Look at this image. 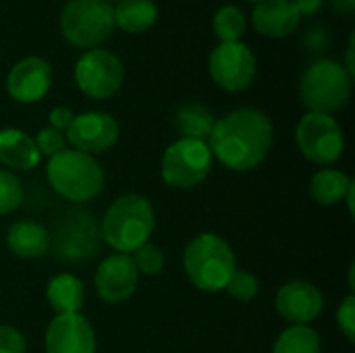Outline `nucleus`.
Here are the masks:
<instances>
[{
  "instance_id": "nucleus-1",
  "label": "nucleus",
  "mask_w": 355,
  "mask_h": 353,
  "mask_svg": "<svg viewBox=\"0 0 355 353\" xmlns=\"http://www.w3.org/2000/svg\"><path fill=\"white\" fill-rule=\"evenodd\" d=\"M208 146L227 169L245 173L260 166L272 146V123L254 106L231 110L227 117L216 121Z\"/></svg>"
},
{
  "instance_id": "nucleus-2",
  "label": "nucleus",
  "mask_w": 355,
  "mask_h": 353,
  "mask_svg": "<svg viewBox=\"0 0 355 353\" xmlns=\"http://www.w3.org/2000/svg\"><path fill=\"white\" fill-rule=\"evenodd\" d=\"M183 268L191 285L200 291H223L237 270V260L231 246L216 233H200L183 252Z\"/></svg>"
},
{
  "instance_id": "nucleus-3",
  "label": "nucleus",
  "mask_w": 355,
  "mask_h": 353,
  "mask_svg": "<svg viewBox=\"0 0 355 353\" xmlns=\"http://www.w3.org/2000/svg\"><path fill=\"white\" fill-rule=\"evenodd\" d=\"M156 216L152 204L144 196H121L110 204L102 218V237L119 254H133L148 243L154 233Z\"/></svg>"
},
{
  "instance_id": "nucleus-4",
  "label": "nucleus",
  "mask_w": 355,
  "mask_h": 353,
  "mask_svg": "<svg viewBox=\"0 0 355 353\" xmlns=\"http://www.w3.org/2000/svg\"><path fill=\"white\" fill-rule=\"evenodd\" d=\"M46 175L52 189L71 202H89L104 189V169L100 162L73 148L52 156Z\"/></svg>"
},
{
  "instance_id": "nucleus-5",
  "label": "nucleus",
  "mask_w": 355,
  "mask_h": 353,
  "mask_svg": "<svg viewBox=\"0 0 355 353\" xmlns=\"http://www.w3.org/2000/svg\"><path fill=\"white\" fill-rule=\"evenodd\" d=\"M58 27L71 46L100 48L114 31V6L108 0H69L60 10Z\"/></svg>"
},
{
  "instance_id": "nucleus-6",
  "label": "nucleus",
  "mask_w": 355,
  "mask_h": 353,
  "mask_svg": "<svg viewBox=\"0 0 355 353\" xmlns=\"http://www.w3.org/2000/svg\"><path fill=\"white\" fill-rule=\"evenodd\" d=\"M352 94V77L333 58L314 60L302 75L300 96L310 112L331 114L343 108Z\"/></svg>"
},
{
  "instance_id": "nucleus-7",
  "label": "nucleus",
  "mask_w": 355,
  "mask_h": 353,
  "mask_svg": "<svg viewBox=\"0 0 355 353\" xmlns=\"http://www.w3.org/2000/svg\"><path fill=\"white\" fill-rule=\"evenodd\" d=\"M212 152L206 141L177 139L162 156V179L177 189L200 185L212 171Z\"/></svg>"
},
{
  "instance_id": "nucleus-8",
  "label": "nucleus",
  "mask_w": 355,
  "mask_h": 353,
  "mask_svg": "<svg viewBox=\"0 0 355 353\" xmlns=\"http://www.w3.org/2000/svg\"><path fill=\"white\" fill-rule=\"evenodd\" d=\"M125 69L121 58L104 48L85 50L75 64L77 87L94 100L112 98L121 89Z\"/></svg>"
},
{
  "instance_id": "nucleus-9",
  "label": "nucleus",
  "mask_w": 355,
  "mask_h": 353,
  "mask_svg": "<svg viewBox=\"0 0 355 353\" xmlns=\"http://www.w3.org/2000/svg\"><path fill=\"white\" fill-rule=\"evenodd\" d=\"M295 139L302 154L316 164H331L341 158L345 150V137L341 125L322 112H308L300 119Z\"/></svg>"
},
{
  "instance_id": "nucleus-10",
  "label": "nucleus",
  "mask_w": 355,
  "mask_h": 353,
  "mask_svg": "<svg viewBox=\"0 0 355 353\" xmlns=\"http://www.w3.org/2000/svg\"><path fill=\"white\" fill-rule=\"evenodd\" d=\"M208 71L218 87L227 92H243L252 85L258 71L256 54L241 42L218 44L208 58Z\"/></svg>"
},
{
  "instance_id": "nucleus-11",
  "label": "nucleus",
  "mask_w": 355,
  "mask_h": 353,
  "mask_svg": "<svg viewBox=\"0 0 355 353\" xmlns=\"http://www.w3.org/2000/svg\"><path fill=\"white\" fill-rule=\"evenodd\" d=\"M64 139L73 146V150L85 152L89 156L102 154L116 144L119 125L106 112H83L73 119Z\"/></svg>"
},
{
  "instance_id": "nucleus-12",
  "label": "nucleus",
  "mask_w": 355,
  "mask_h": 353,
  "mask_svg": "<svg viewBox=\"0 0 355 353\" xmlns=\"http://www.w3.org/2000/svg\"><path fill=\"white\" fill-rule=\"evenodd\" d=\"M52 87V67L46 58L25 56L6 77V89L12 100L21 104H33L46 98Z\"/></svg>"
},
{
  "instance_id": "nucleus-13",
  "label": "nucleus",
  "mask_w": 355,
  "mask_h": 353,
  "mask_svg": "<svg viewBox=\"0 0 355 353\" xmlns=\"http://www.w3.org/2000/svg\"><path fill=\"white\" fill-rule=\"evenodd\" d=\"M322 306L324 298L320 289L308 281L285 283L277 293V312L293 327H308L314 322L320 316Z\"/></svg>"
},
{
  "instance_id": "nucleus-14",
  "label": "nucleus",
  "mask_w": 355,
  "mask_h": 353,
  "mask_svg": "<svg viewBox=\"0 0 355 353\" xmlns=\"http://www.w3.org/2000/svg\"><path fill=\"white\" fill-rule=\"evenodd\" d=\"M139 273L129 254H112L96 270V291L108 304L127 302L137 289Z\"/></svg>"
},
{
  "instance_id": "nucleus-15",
  "label": "nucleus",
  "mask_w": 355,
  "mask_h": 353,
  "mask_svg": "<svg viewBox=\"0 0 355 353\" xmlns=\"http://www.w3.org/2000/svg\"><path fill=\"white\" fill-rule=\"evenodd\" d=\"M46 353H96V335L81 314L56 316L46 331Z\"/></svg>"
},
{
  "instance_id": "nucleus-16",
  "label": "nucleus",
  "mask_w": 355,
  "mask_h": 353,
  "mask_svg": "<svg viewBox=\"0 0 355 353\" xmlns=\"http://www.w3.org/2000/svg\"><path fill=\"white\" fill-rule=\"evenodd\" d=\"M252 23L266 37H285L300 27L302 15L291 0H262L252 12Z\"/></svg>"
},
{
  "instance_id": "nucleus-17",
  "label": "nucleus",
  "mask_w": 355,
  "mask_h": 353,
  "mask_svg": "<svg viewBox=\"0 0 355 353\" xmlns=\"http://www.w3.org/2000/svg\"><path fill=\"white\" fill-rule=\"evenodd\" d=\"M50 233L46 227L33 221H17L6 231V246L8 250L23 260L42 258L50 250Z\"/></svg>"
},
{
  "instance_id": "nucleus-18",
  "label": "nucleus",
  "mask_w": 355,
  "mask_h": 353,
  "mask_svg": "<svg viewBox=\"0 0 355 353\" xmlns=\"http://www.w3.org/2000/svg\"><path fill=\"white\" fill-rule=\"evenodd\" d=\"M40 152L33 137L21 129L0 131V162L15 171H31L40 164Z\"/></svg>"
},
{
  "instance_id": "nucleus-19",
  "label": "nucleus",
  "mask_w": 355,
  "mask_h": 353,
  "mask_svg": "<svg viewBox=\"0 0 355 353\" xmlns=\"http://www.w3.org/2000/svg\"><path fill=\"white\" fill-rule=\"evenodd\" d=\"M46 300L50 308L56 312V316L79 314L85 302V287L77 277L62 273L50 279L48 289H46Z\"/></svg>"
},
{
  "instance_id": "nucleus-20",
  "label": "nucleus",
  "mask_w": 355,
  "mask_h": 353,
  "mask_svg": "<svg viewBox=\"0 0 355 353\" xmlns=\"http://www.w3.org/2000/svg\"><path fill=\"white\" fill-rule=\"evenodd\" d=\"M175 129L179 131L181 139H198L206 141L216 125L214 112L200 104V102H185L175 110Z\"/></svg>"
},
{
  "instance_id": "nucleus-21",
  "label": "nucleus",
  "mask_w": 355,
  "mask_h": 353,
  "mask_svg": "<svg viewBox=\"0 0 355 353\" xmlns=\"http://www.w3.org/2000/svg\"><path fill=\"white\" fill-rule=\"evenodd\" d=\"M158 21L154 0H119L114 6V27L127 33H144Z\"/></svg>"
},
{
  "instance_id": "nucleus-22",
  "label": "nucleus",
  "mask_w": 355,
  "mask_h": 353,
  "mask_svg": "<svg viewBox=\"0 0 355 353\" xmlns=\"http://www.w3.org/2000/svg\"><path fill=\"white\" fill-rule=\"evenodd\" d=\"M354 181L339 169H322L312 177L310 191L312 198L322 206H335L345 200Z\"/></svg>"
},
{
  "instance_id": "nucleus-23",
  "label": "nucleus",
  "mask_w": 355,
  "mask_h": 353,
  "mask_svg": "<svg viewBox=\"0 0 355 353\" xmlns=\"http://www.w3.org/2000/svg\"><path fill=\"white\" fill-rule=\"evenodd\" d=\"M272 353H322L320 337L310 327H289L279 335Z\"/></svg>"
},
{
  "instance_id": "nucleus-24",
  "label": "nucleus",
  "mask_w": 355,
  "mask_h": 353,
  "mask_svg": "<svg viewBox=\"0 0 355 353\" xmlns=\"http://www.w3.org/2000/svg\"><path fill=\"white\" fill-rule=\"evenodd\" d=\"M212 27H214V33L220 40V44L239 42L241 35L245 33L248 21H245V15L239 6L227 4V6H220L216 10V15L212 19Z\"/></svg>"
},
{
  "instance_id": "nucleus-25",
  "label": "nucleus",
  "mask_w": 355,
  "mask_h": 353,
  "mask_svg": "<svg viewBox=\"0 0 355 353\" xmlns=\"http://www.w3.org/2000/svg\"><path fill=\"white\" fill-rule=\"evenodd\" d=\"M23 202V187L21 181L8 173L0 171V216L15 212Z\"/></svg>"
},
{
  "instance_id": "nucleus-26",
  "label": "nucleus",
  "mask_w": 355,
  "mask_h": 353,
  "mask_svg": "<svg viewBox=\"0 0 355 353\" xmlns=\"http://www.w3.org/2000/svg\"><path fill=\"white\" fill-rule=\"evenodd\" d=\"M131 260H133V266L137 268V273L148 275V277H154L164 268V254L158 246H152V243L139 246L133 252Z\"/></svg>"
},
{
  "instance_id": "nucleus-27",
  "label": "nucleus",
  "mask_w": 355,
  "mask_h": 353,
  "mask_svg": "<svg viewBox=\"0 0 355 353\" xmlns=\"http://www.w3.org/2000/svg\"><path fill=\"white\" fill-rule=\"evenodd\" d=\"M225 289L237 302H252L258 295V291H260V283H258V279L252 273H248V270H235Z\"/></svg>"
},
{
  "instance_id": "nucleus-28",
  "label": "nucleus",
  "mask_w": 355,
  "mask_h": 353,
  "mask_svg": "<svg viewBox=\"0 0 355 353\" xmlns=\"http://www.w3.org/2000/svg\"><path fill=\"white\" fill-rule=\"evenodd\" d=\"M33 141H35L37 152H40V154H44V156H48V158H52V156L60 154L62 150H67V148H64V146H67L64 135H62L60 131L52 129V127H44V129H40V131H37V135L33 137Z\"/></svg>"
},
{
  "instance_id": "nucleus-29",
  "label": "nucleus",
  "mask_w": 355,
  "mask_h": 353,
  "mask_svg": "<svg viewBox=\"0 0 355 353\" xmlns=\"http://www.w3.org/2000/svg\"><path fill=\"white\" fill-rule=\"evenodd\" d=\"M337 325L343 331V335L347 337V341L355 339V298L347 295L337 312Z\"/></svg>"
},
{
  "instance_id": "nucleus-30",
  "label": "nucleus",
  "mask_w": 355,
  "mask_h": 353,
  "mask_svg": "<svg viewBox=\"0 0 355 353\" xmlns=\"http://www.w3.org/2000/svg\"><path fill=\"white\" fill-rule=\"evenodd\" d=\"M0 353H25V337L15 327H0Z\"/></svg>"
},
{
  "instance_id": "nucleus-31",
  "label": "nucleus",
  "mask_w": 355,
  "mask_h": 353,
  "mask_svg": "<svg viewBox=\"0 0 355 353\" xmlns=\"http://www.w3.org/2000/svg\"><path fill=\"white\" fill-rule=\"evenodd\" d=\"M73 119H75V114H73V110L67 108V106H56V108H52L50 114H48L50 127L56 129V131H60V133L69 129V125L73 123Z\"/></svg>"
},
{
  "instance_id": "nucleus-32",
  "label": "nucleus",
  "mask_w": 355,
  "mask_h": 353,
  "mask_svg": "<svg viewBox=\"0 0 355 353\" xmlns=\"http://www.w3.org/2000/svg\"><path fill=\"white\" fill-rule=\"evenodd\" d=\"M304 42L312 44V46H310L312 50H320V48H327V44H329V33H327L322 27H318V29L310 31V33L304 37Z\"/></svg>"
},
{
  "instance_id": "nucleus-33",
  "label": "nucleus",
  "mask_w": 355,
  "mask_h": 353,
  "mask_svg": "<svg viewBox=\"0 0 355 353\" xmlns=\"http://www.w3.org/2000/svg\"><path fill=\"white\" fill-rule=\"evenodd\" d=\"M295 4V8L300 10L302 17H310V15H316L322 6L324 0H291Z\"/></svg>"
},
{
  "instance_id": "nucleus-34",
  "label": "nucleus",
  "mask_w": 355,
  "mask_h": 353,
  "mask_svg": "<svg viewBox=\"0 0 355 353\" xmlns=\"http://www.w3.org/2000/svg\"><path fill=\"white\" fill-rule=\"evenodd\" d=\"M354 46H355V33L349 35V42H347V54H345V71H347V75L354 79L355 75V60H354Z\"/></svg>"
},
{
  "instance_id": "nucleus-35",
  "label": "nucleus",
  "mask_w": 355,
  "mask_h": 353,
  "mask_svg": "<svg viewBox=\"0 0 355 353\" xmlns=\"http://www.w3.org/2000/svg\"><path fill=\"white\" fill-rule=\"evenodd\" d=\"M329 2L335 8V12H339V15L349 17L355 12V0H329Z\"/></svg>"
},
{
  "instance_id": "nucleus-36",
  "label": "nucleus",
  "mask_w": 355,
  "mask_h": 353,
  "mask_svg": "<svg viewBox=\"0 0 355 353\" xmlns=\"http://www.w3.org/2000/svg\"><path fill=\"white\" fill-rule=\"evenodd\" d=\"M248 2H256V4H258V2H262V0H248Z\"/></svg>"
},
{
  "instance_id": "nucleus-37",
  "label": "nucleus",
  "mask_w": 355,
  "mask_h": 353,
  "mask_svg": "<svg viewBox=\"0 0 355 353\" xmlns=\"http://www.w3.org/2000/svg\"><path fill=\"white\" fill-rule=\"evenodd\" d=\"M108 2H112V0H108ZM116 2H119V0H116Z\"/></svg>"
}]
</instances>
